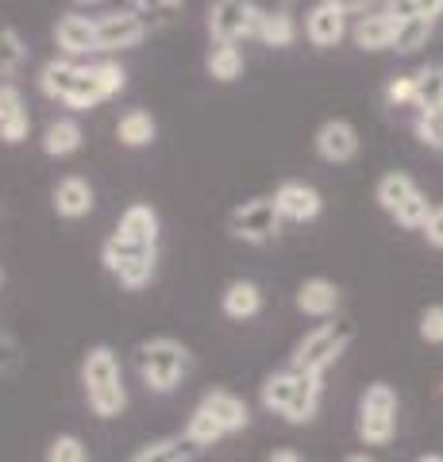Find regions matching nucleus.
Instances as JSON below:
<instances>
[{
  "label": "nucleus",
  "mask_w": 443,
  "mask_h": 462,
  "mask_svg": "<svg viewBox=\"0 0 443 462\" xmlns=\"http://www.w3.org/2000/svg\"><path fill=\"white\" fill-rule=\"evenodd\" d=\"M320 397H324V378L293 370V366L266 374L263 385H259L263 409L281 416L285 424H312L320 412Z\"/></svg>",
  "instance_id": "f257e3e1"
},
{
  "label": "nucleus",
  "mask_w": 443,
  "mask_h": 462,
  "mask_svg": "<svg viewBox=\"0 0 443 462\" xmlns=\"http://www.w3.org/2000/svg\"><path fill=\"white\" fill-rule=\"evenodd\" d=\"M81 393L97 420H116L127 409V385L120 370V355L108 343H93L81 358Z\"/></svg>",
  "instance_id": "f03ea898"
},
{
  "label": "nucleus",
  "mask_w": 443,
  "mask_h": 462,
  "mask_svg": "<svg viewBox=\"0 0 443 462\" xmlns=\"http://www.w3.org/2000/svg\"><path fill=\"white\" fill-rule=\"evenodd\" d=\"M193 366L189 346L174 336H154L135 346V370L151 393H174Z\"/></svg>",
  "instance_id": "7ed1b4c3"
},
{
  "label": "nucleus",
  "mask_w": 443,
  "mask_h": 462,
  "mask_svg": "<svg viewBox=\"0 0 443 462\" xmlns=\"http://www.w3.org/2000/svg\"><path fill=\"white\" fill-rule=\"evenodd\" d=\"M351 343H355V328H351V324H343V320L317 324L312 331H305V336L297 339L293 355H290V366L324 378V374L332 370L343 355H347Z\"/></svg>",
  "instance_id": "20e7f679"
},
{
  "label": "nucleus",
  "mask_w": 443,
  "mask_h": 462,
  "mask_svg": "<svg viewBox=\"0 0 443 462\" xmlns=\"http://www.w3.org/2000/svg\"><path fill=\"white\" fill-rule=\"evenodd\" d=\"M101 263L124 289L139 293V289H147L154 282L159 247H143V243H132L127 236H120V231H112V236L101 243Z\"/></svg>",
  "instance_id": "39448f33"
},
{
  "label": "nucleus",
  "mask_w": 443,
  "mask_h": 462,
  "mask_svg": "<svg viewBox=\"0 0 443 462\" xmlns=\"http://www.w3.org/2000/svg\"><path fill=\"white\" fill-rule=\"evenodd\" d=\"M397 412H401V397L390 382H370L359 397V420H355V431H359L363 447H390L397 436Z\"/></svg>",
  "instance_id": "423d86ee"
},
{
  "label": "nucleus",
  "mask_w": 443,
  "mask_h": 462,
  "mask_svg": "<svg viewBox=\"0 0 443 462\" xmlns=\"http://www.w3.org/2000/svg\"><path fill=\"white\" fill-rule=\"evenodd\" d=\"M266 12L254 0H212L208 5V35L217 42L259 39Z\"/></svg>",
  "instance_id": "0eeeda50"
},
{
  "label": "nucleus",
  "mask_w": 443,
  "mask_h": 462,
  "mask_svg": "<svg viewBox=\"0 0 443 462\" xmlns=\"http://www.w3.org/2000/svg\"><path fill=\"white\" fill-rule=\"evenodd\" d=\"M278 212H274V200L270 197H251L243 200V205L232 212V220H227V227H232V236L239 243H251V247H263V243H270L278 236Z\"/></svg>",
  "instance_id": "6e6552de"
},
{
  "label": "nucleus",
  "mask_w": 443,
  "mask_h": 462,
  "mask_svg": "<svg viewBox=\"0 0 443 462\" xmlns=\"http://www.w3.org/2000/svg\"><path fill=\"white\" fill-rule=\"evenodd\" d=\"M147 39V23L135 8H120V12H108V16L97 20V42L101 51H132Z\"/></svg>",
  "instance_id": "1a4fd4ad"
},
{
  "label": "nucleus",
  "mask_w": 443,
  "mask_h": 462,
  "mask_svg": "<svg viewBox=\"0 0 443 462\" xmlns=\"http://www.w3.org/2000/svg\"><path fill=\"white\" fill-rule=\"evenodd\" d=\"M270 200H274L278 220H290V224H309V220H317L320 208H324L320 193L312 189V185H305V181H281Z\"/></svg>",
  "instance_id": "9d476101"
},
{
  "label": "nucleus",
  "mask_w": 443,
  "mask_h": 462,
  "mask_svg": "<svg viewBox=\"0 0 443 462\" xmlns=\"http://www.w3.org/2000/svg\"><path fill=\"white\" fill-rule=\"evenodd\" d=\"M312 147H317L324 162L343 166L359 154V132H355V124H347V120H324L317 127V135H312Z\"/></svg>",
  "instance_id": "9b49d317"
},
{
  "label": "nucleus",
  "mask_w": 443,
  "mask_h": 462,
  "mask_svg": "<svg viewBox=\"0 0 443 462\" xmlns=\"http://www.w3.org/2000/svg\"><path fill=\"white\" fill-rule=\"evenodd\" d=\"M305 35L312 47H336V42L347 35V12H343L336 0H317L309 12H305Z\"/></svg>",
  "instance_id": "f8f14e48"
},
{
  "label": "nucleus",
  "mask_w": 443,
  "mask_h": 462,
  "mask_svg": "<svg viewBox=\"0 0 443 462\" xmlns=\"http://www.w3.org/2000/svg\"><path fill=\"white\" fill-rule=\"evenodd\" d=\"M54 42H59L62 58H81V54L101 51V42H97V20L81 16V12H66V16L54 23Z\"/></svg>",
  "instance_id": "ddd939ff"
},
{
  "label": "nucleus",
  "mask_w": 443,
  "mask_h": 462,
  "mask_svg": "<svg viewBox=\"0 0 443 462\" xmlns=\"http://www.w3.org/2000/svg\"><path fill=\"white\" fill-rule=\"evenodd\" d=\"M51 205H54V212H59L62 220H81V216H89V212H93L97 193H93V185L85 181L81 173H66V178L54 185Z\"/></svg>",
  "instance_id": "4468645a"
},
{
  "label": "nucleus",
  "mask_w": 443,
  "mask_h": 462,
  "mask_svg": "<svg viewBox=\"0 0 443 462\" xmlns=\"http://www.w3.org/2000/svg\"><path fill=\"white\" fill-rule=\"evenodd\" d=\"M197 404L217 416V424L227 431V436H239V431L251 428V409H247V401H243L239 393H232V389H208V393L197 401Z\"/></svg>",
  "instance_id": "2eb2a0df"
},
{
  "label": "nucleus",
  "mask_w": 443,
  "mask_h": 462,
  "mask_svg": "<svg viewBox=\"0 0 443 462\" xmlns=\"http://www.w3.org/2000/svg\"><path fill=\"white\" fill-rule=\"evenodd\" d=\"M220 312L227 316V320H235V324L254 320V316L263 312V289H259V282H251V278L227 282L224 293H220Z\"/></svg>",
  "instance_id": "dca6fc26"
},
{
  "label": "nucleus",
  "mask_w": 443,
  "mask_h": 462,
  "mask_svg": "<svg viewBox=\"0 0 443 462\" xmlns=\"http://www.w3.org/2000/svg\"><path fill=\"white\" fill-rule=\"evenodd\" d=\"M339 309V285L328 278H305L297 285V312L312 320H332Z\"/></svg>",
  "instance_id": "f3484780"
},
{
  "label": "nucleus",
  "mask_w": 443,
  "mask_h": 462,
  "mask_svg": "<svg viewBox=\"0 0 443 462\" xmlns=\"http://www.w3.org/2000/svg\"><path fill=\"white\" fill-rule=\"evenodd\" d=\"M393 35H397V20L390 16V12H366V16H359V23L351 27V39L359 51H393Z\"/></svg>",
  "instance_id": "a211bd4d"
},
{
  "label": "nucleus",
  "mask_w": 443,
  "mask_h": 462,
  "mask_svg": "<svg viewBox=\"0 0 443 462\" xmlns=\"http://www.w3.org/2000/svg\"><path fill=\"white\" fill-rule=\"evenodd\" d=\"M120 236H127L132 243H143V247H159V212H154L147 200H135V205H127L124 216H120V224H116Z\"/></svg>",
  "instance_id": "6ab92c4d"
},
{
  "label": "nucleus",
  "mask_w": 443,
  "mask_h": 462,
  "mask_svg": "<svg viewBox=\"0 0 443 462\" xmlns=\"http://www.w3.org/2000/svg\"><path fill=\"white\" fill-rule=\"evenodd\" d=\"M85 74V66H78L74 58H51V62H42V69H39V93L42 97H51V100H62L66 105V97H69V89L78 85V78Z\"/></svg>",
  "instance_id": "aec40b11"
},
{
  "label": "nucleus",
  "mask_w": 443,
  "mask_h": 462,
  "mask_svg": "<svg viewBox=\"0 0 443 462\" xmlns=\"http://www.w3.org/2000/svg\"><path fill=\"white\" fill-rule=\"evenodd\" d=\"M39 143H42V154L47 158H69V154L81 151L85 132H81V124L74 120V116H59V120H51L47 127H42Z\"/></svg>",
  "instance_id": "412c9836"
},
{
  "label": "nucleus",
  "mask_w": 443,
  "mask_h": 462,
  "mask_svg": "<svg viewBox=\"0 0 443 462\" xmlns=\"http://www.w3.org/2000/svg\"><path fill=\"white\" fill-rule=\"evenodd\" d=\"M420 193V185L409 178V173H401V170H390V173H382L378 178V189H374V200H378V208L382 212H390V216H397L412 197Z\"/></svg>",
  "instance_id": "4be33fe9"
},
{
  "label": "nucleus",
  "mask_w": 443,
  "mask_h": 462,
  "mask_svg": "<svg viewBox=\"0 0 443 462\" xmlns=\"http://www.w3.org/2000/svg\"><path fill=\"white\" fill-rule=\"evenodd\" d=\"M154 135H159V124H154V116H151L147 108L124 112V116H120V124H116V139H120V147H127V151L151 147Z\"/></svg>",
  "instance_id": "5701e85b"
},
{
  "label": "nucleus",
  "mask_w": 443,
  "mask_h": 462,
  "mask_svg": "<svg viewBox=\"0 0 443 462\" xmlns=\"http://www.w3.org/2000/svg\"><path fill=\"white\" fill-rule=\"evenodd\" d=\"M220 439H227V431L217 424V416H212L208 409H197L189 412V420H185L181 428V443H189V447H217Z\"/></svg>",
  "instance_id": "b1692460"
},
{
  "label": "nucleus",
  "mask_w": 443,
  "mask_h": 462,
  "mask_svg": "<svg viewBox=\"0 0 443 462\" xmlns=\"http://www.w3.org/2000/svg\"><path fill=\"white\" fill-rule=\"evenodd\" d=\"M205 66H208V78L212 81L232 85L235 78H243V51L235 47V42H217Z\"/></svg>",
  "instance_id": "393cba45"
},
{
  "label": "nucleus",
  "mask_w": 443,
  "mask_h": 462,
  "mask_svg": "<svg viewBox=\"0 0 443 462\" xmlns=\"http://www.w3.org/2000/svg\"><path fill=\"white\" fill-rule=\"evenodd\" d=\"M293 39H297V23H293L290 12H285V8L266 12V16H263V27H259V42H263V47L285 51V47H293Z\"/></svg>",
  "instance_id": "a878e982"
},
{
  "label": "nucleus",
  "mask_w": 443,
  "mask_h": 462,
  "mask_svg": "<svg viewBox=\"0 0 443 462\" xmlns=\"http://www.w3.org/2000/svg\"><path fill=\"white\" fill-rule=\"evenodd\" d=\"M412 78H417V108L439 112L443 108V66H424Z\"/></svg>",
  "instance_id": "bb28decb"
},
{
  "label": "nucleus",
  "mask_w": 443,
  "mask_h": 462,
  "mask_svg": "<svg viewBox=\"0 0 443 462\" xmlns=\"http://www.w3.org/2000/svg\"><path fill=\"white\" fill-rule=\"evenodd\" d=\"M436 20H397V35H393V51L397 54H417L420 47H428L432 39Z\"/></svg>",
  "instance_id": "cd10ccee"
},
{
  "label": "nucleus",
  "mask_w": 443,
  "mask_h": 462,
  "mask_svg": "<svg viewBox=\"0 0 443 462\" xmlns=\"http://www.w3.org/2000/svg\"><path fill=\"white\" fill-rule=\"evenodd\" d=\"M27 58V47L16 27H0V78H16Z\"/></svg>",
  "instance_id": "c85d7f7f"
},
{
  "label": "nucleus",
  "mask_w": 443,
  "mask_h": 462,
  "mask_svg": "<svg viewBox=\"0 0 443 462\" xmlns=\"http://www.w3.org/2000/svg\"><path fill=\"white\" fill-rule=\"evenodd\" d=\"M105 93H101V85L93 81V74H89V66H85V74L78 78V85L69 89V97H66V108H74V112H89V108H101L105 105Z\"/></svg>",
  "instance_id": "c756f323"
},
{
  "label": "nucleus",
  "mask_w": 443,
  "mask_h": 462,
  "mask_svg": "<svg viewBox=\"0 0 443 462\" xmlns=\"http://www.w3.org/2000/svg\"><path fill=\"white\" fill-rule=\"evenodd\" d=\"M393 20H436L443 16V0H385Z\"/></svg>",
  "instance_id": "7c9ffc66"
},
{
  "label": "nucleus",
  "mask_w": 443,
  "mask_h": 462,
  "mask_svg": "<svg viewBox=\"0 0 443 462\" xmlns=\"http://www.w3.org/2000/svg\"><path fill=\"white\" fill-rule=\"evenodd\" d=\"M47 462H89V451H85L81 436H74V431H62V436L51 439Z\"/></svg>",
  "instance_id": "2f4dec72"
},
{
  "label": "nucleus",
  "mask_w": 443,
  "mask_h": 462,
  "mask_svg": "<svg viewBox=\"0 0 443 462\" xmlns=\"http://www.w3.org/2000/svg\"><path fill=\"white\" fill-rule=\"evenodd\" d=\"M89 74H93V81L101 85V93L112 100V97H120L124 89H127V69L120 66V62H97V66H89Z\"/></svg>",
  "instance_id": "473e14b6"
},
{
  "label": "nucleus",
  "mask_w": 443,
  "mask_h": 462,
  "mask_svg": "<svg viewBox=\"0 0 443 462\" xmlns=\"http://www.w3.org/2000/svg\"><path fill=\"white\" fill-rule=\"evenodd\" d=\"M132 462H185L181 439H154V443H143L139 451L132 455Z\"/></svg>",
  "instance_id": "72a5a7b5"
},
{
  "label": "nucleus",
  "mask_w": 443,
  "mask_h": 462,
  "mask_svg": "<svg viewBox=\"0 0 443 462\" xmlns=\"http://www.w3.org/2000/svg\"><path fill=\"white\" fill-rule=\"evenodd\" d=\"M412 132H417V139L424 143V147L443 151V108L439 112H420L417 124H412Z\"/></svg>",
  "instance_id": "f704fd0d"
},
{
  "label": "nucleus",
  "mask_w": 443,
  "mask_h": 462,
  "mask_svg": "<svg viewBox=\"0 0 443 462\" xmlns=\"http://www.w3.org/2000/svg\"><path fill=\"white\" fill-rule=\"evenodd\" d=\"M385 100H390V108H405V105L417 108V78H412V74L390 78V81H385Z\"/></svg>",
  "instance_id": "c9c22d12"
},
{
  "label": "nucleus",
  "mask_w": 443,
  "mask_h": 462,
  "mask_svg": "<svg viewBox=\"0 0 443 462\" xmlns=\"http://www.w3.org/2000/svg\"><path fill=\"white\" fill-rule=\"evenodd\" d=\"M417 336L428 346H443V305H428L417 320Z\"/></svg>",
  "instance_id": "e433bc0d"
},
{
  "label": "nucleus",
  "mask_w": 443,
  "mask_h": 462,
  "mask_svg": "<svg viewBox=\"0 0 443 462\" xmlns=\"http://www.w3.org/2000/svg\"><path fill=\"white\" fill-rule=\"evenodd\" d=\"M20 112H27L23 93L12 81H0V124H8L12 116H20Z\"/></svg>",
  "instance_id": "4c0bfd02"
},
{
  "label": "nucleus",
  "mask_w": 443,
  "mask_h": 462,
  "mask_svg": "<svg viewBox=\"0 0 443 462\" xmlns=\"http://www.w3.org/2000/svg\"><path fill=\"white\" fill-rule=\"evenodd\" d=\"M27 135H32V116L27 112L12 116L8 124H0V143H8V147H16V143H23Z\"/></svg>",
  "instance_id": "58836bf2"
},
{
  "label": "nucleus",
  "mask_w": 443,
  "mask_h": 462,
  "mask_svg": "<svg viewBox=\"0 0 443 462\" xmlns=\"http://www.w3.org/2000/svg\"><path fill=\"white\" fill-rule=\"evenodd\" d=\"M420 236L428 239V247L443 251V205H436V208H432V216H428V224H424Z\"/></svg>",
  "instance_id": "ea45409f"
},
{
  "label": "nucleus",
  "mask_w": 443,
  "mask_h": 462,
  "mask_svg": "<svg viewBox=\"0 0 443 462\" xmlns=\"http://www.w3.org/2000/svg\"><path fill=\"white\" fill-rule=\"evenodd\" d=\"M266 462H305V455L297 447H278V451L266 455Z\"/></svg>",
  "instance_id": "a19ab883"
},
{
  "label": "nucleus",
  "mask_w": 443,
  "mask_h": 462,
  "mask_svg": "<svg viewBox=\"0 0 443 462\" xmlns=\"http://www.w3.org/2000/svg\"><path fill=\"white\" fill-rule=\"evenodd\" d=\"M336 5L347 12V16H355V12H366L370 5H374V0H336Z\"/></svg>",
  "instance_id": "79ce46f5"
},
{
  "label": "nucleus",
  "mask_w": 443,
  "mask_h": 462,
  "mask_svg": "<svg viewBox=\"0 0 443 462\" xmlns=\"http://www.w3.org/2000/svg\"><path fill=\"white\" fill-rule=\"evenodd\" d=\"M343 462H378V458H374V455H366V451H351Z\"/></svg>",
  "instance_id": "37998d69"
},
{
  "label": "nucleus",
  "mask_w": 443,
  "mask_h": 462,
  "mask_svg": "<svg viewBox=\"0 0 443 462\" xmlns=\"http://www.w3.org/2000/svg\"><path fill=\"white\" fill-rule=\"evenodd\" d=\"M154 5H162V8H181L185 0H154Z\"/></svg>",
  "instance_id": "c03bdc74"
},
{
  "label": "nucleus",
  "mask_w": 443,
  "mask_h": 462,
  "mask_svg": "<svg viewBox=\"0 0 443 462\" xmlns=\"http://www.w3.org/2000/svg\"><path fill=\"white\" fill-rule=\"evenodd\" d=\"M417 462H443V455H436V451H428V455H420Z\"/></svg>",
  "instance_id": "a18cd8bd"
},
{
  "label": "nucleus",
  "mask_w": 443,
  "mask_h": 462,
  "mask_svg": "<svg viewBox=\"0 0 443 462\" xmlns=\"http://www.w3.org/2000/svg\"><path fill=\"white\" fill-rule=\"evenodd\" d=\"M74 5H101V0H74Z\"/></svg>",
  "instance_id": "49530a36"
},
{
  "label": "nucleus",
  "mask_w": 443,
  "mask_h": 462,
  "mask_svg": "<svg viewBox=\"0 0 443 462\" xmlns=\"http://www.w3.org/2000/svg\"><path fill=\"white\" fill-rule=\"evenodd\" d=\"M0 285H5V266H0Z\"/></svg>",
  "instance_id": "de8ad7c7"
}]
</instances>
